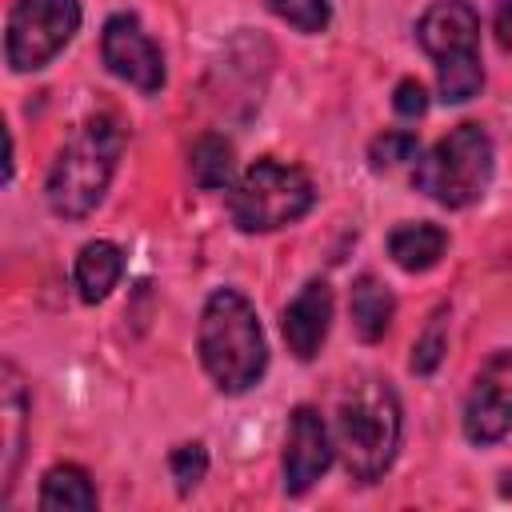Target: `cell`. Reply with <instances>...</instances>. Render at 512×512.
<instances>
[{
    "instance_id": "277c9868",
    "label": "cell",
    "mask_w": 512,
    "mask_h": 512,
    "mask_svg": "<svg viewBox=\"0 0 512 512\" xmlns=\"http://www.w3.org/2000/svg\"><path fill=\"white\" fill-rule=\"evenodd\" d=\"M492 168H496L492 136L480 124L464 120L448 136H440L424 156H416L412 188L436 200L440 208H468L488 192Z\"/></svg>"
},
{
    "instance_id": "52a82bcc",
    "label": "cell",
    "mask_w": 512,
    "mask_h": 512,
    "mask_svg": "<svg viewBox=\"0 0 512 512\" xmlns=\"http://www.w3.org/2000/svg\"><path fill=\"white\" fill-rule=\"evenodd\" d=\"M100 56H104V64H108L112 76H120L124 84H132V88L144 92V96L160 92L164 80H168L160 44L144 32V24H140L132 12H116V16L104 20Z\"/></svg>"
},
{
    "instance_id": "ba28073f",
    "label": "cell",
    "mask_w": 512,
    "mask_h": 512,
    "mask_svg": "<svg viewBox=\"0 0 512 512\" xmlns=\"http://www.w3.org/2000/svg\"><path fill=\"white\" fill-rule=\"evenodd\" d=\"M512 432V352H492L464 400V436L472 444H496Z\"/></svg>"
},
{
    "instance_id": "7402d4cb",
    "label": "cell",
    "mask_w": 512,
    "mask_h": 512,
    "mask_svg": "<svg viewBox=\"0 0 512 512\" xmlns=\"http://www.w3.org/2000/svg\"><path fill=\"white\" fill-rule=\"evenodd\" d=\"M420 156V144H416V136L412 132H384V136H376L372 144H368V160H372V168H396V164H408V160H416Z\"/></svg>"
},
{
    "instance_id": "5bb4252c",
    "label": "cell",
    "mask_w": 512,
    "mask_h": 512,
    "mask_svg": "<svg viewBox=\"0 0 512 512\" xmlns=\"http://www.w3.org/2000/svg\"><path fill=\"white\" fill-rule=\"evenodd\" d=\"M120 272H124V252L112 244V240H92L76 252V268H72V280H76V292L84 304H100L108 300V292L120 284Z\"/></svg>"
},
{
    "instance_id": "e0dca14e",
    "label": "cell",
    "mask_w": 512,
    "mask_h": 512,
    "mask_svg": "<svg viewBox=\"0 0 512 512\" xmlns=\"http://www.w3.org/2000/svg\"><path fill=\"white\" fill-rule=\"evenodd\" d=\"M232 168H236V160H232V144H228L220 132L200 136V140L192 144V152H188V172H192L196 188H204V192H220V188H228Z\"/></svg>"
},
{
    "instance_id": "d6986e66",
    "label": "cell",
    "mask_w": 512,
    "mask_h": 512,
    "mask_svg": "<svg viewBox=\"0 0 512 512\" xmlns=\"http://www.w3.org/2000/svg\"><path fill=\"white\" fill-rule=\"evenodd\" d=\"M444 352H448V308H436V312L428 316L424 332H420L416 344H412V360H408V368H412L416 376H432V372L440 368Z\"/></svg>"
},
{
    "instance_id": "5b68a950",
    "label": "cell",
    "mask_w": 512,
    "mask_h": 512,
    "mask_svg": "<svg viewBox=\"0 0 512 512\" xmlns=\"http://www.w3.org/2000/svg\"><path fill=\"white\" fill-rule=\"evenodd\" d=\"M316 204V188L304 168L284 160H256L228 192V216L240 232H276L308 216Z\"/></svg>"
},
{
    "instance_id": "4fadbf2b",
    "label": "cell",
    "mask_w": 512,
    "mask_h": 512,
    "mask_svg": "<svg viewBox=\"0 0 512 512\" xmlns=\"http://www.w3.org/2000/svg\"><path fill=\"white\" fill-rule=\"evenodd\" d=\"M444 248H448V232L440 224H432V220H408V224H400V228L388 232V256L404 272H428V268H436L440 256H444Z\"/></svg>"
},
{
    "instance_id": "44dd1931",
    "label": "cell",
    "mask_w": 512,
    "mask_h": 512,
    "mask_svg": "<svg viewBox=\"0 0 512 512\" xmlns=\"http://www.w3.org/2000/svg\"><path fill=\"white\" fill-rule=\"evenodd\" d=\"M168 468H172V480H176V488L180 492H192L204 476H208V448L200 444V440H192V444H180V448H172V456H168Z\"/></svg>"
},
{
    "instance_id": "30bf717a",
    "label": "cell",
    "mask_w": 512,
    "mask_h": 512,
    "mask_svg": "<svg viewBox=\"0 0 512 512\" xmlns=\"http://www.w3.org/2000/svg\"><path fill=\"white\" fill-rule=\"evenodd\" d=\"M416 40L436 64L456 56H480V16L468 0H436L416 20Z\"/></svg>"
},
{
    "instance_id": "603a6c76",
    "label": "cell",
    "mask_w": 512,
    "mask_h": 512,
    "mask_svg": "<svg viewBox=\"0 0 512 512\" xmlns=\"http://www.w3.org/2000/svg\"><path fill=\"white\" fill-rule=\"evenodd\" d=\"M392 108H396L400 116H408V120L424 116V112H428V92H424V84H420V80H400L396 92H392Z\"/></svg>"
},
{
    "instance_id": "ac0fdd59",
    "label": "cell",
    "mask_w": 512,
    "mask_h": 512,
    "mask_svg": "<svg viewBox=\"0 0 512 512\" xmlns=\"http://www.w3.org/2000/svg\"><path fill=\"white\" fill-rule=\"evenodd\" d=\"M436 80H440V100L444 104H468L484 88V64H480V56L440 60L436 64Z\"/></svg>"
},
{
    "instance_id": "ffe728a7",
    "label": "cell",
    "mask_w": 512,
    "mask_h": 512,
    "mask_svg": "<svg viewBox=\"0 0 512 512\" xmlns=\"http://www.w3.org/2000/svg\"><path fill=\"white\" fill-rule=\"evenodd\" d=\"M268 8L288 24L296 28L300 36H316L328 28L332 20V4L328 0H268Z\"/></svg>"
},
{
    "instance_id": "cb8c5ba5",
    "label": "cell",
    "mask_w": 512,
    "mask_h": 512,
    "mask_svg": "<svg viewBox=\"0 0 512 512\" xmlns=\"http://www.w3.org/2000/svg\"><path fill=\"white\" fill-rule=\"evenodd\" d=\"M492 28H496V44L500 48H512V0H496Z\"/></svg>"
},
{
    "instance_id": "3957f363",
    "label": "cell",
    "mask_w": 512,
    "mask_h": 512,
    "mask_svg": "<svg viewBox=\"0 0 512 512\" xmlns=\"http://www.w3.org/2000/svg\"><path fill=\"white\" fill-rule=\"evenodd\" d=\"M400 432H404V416H400V400L392 392L388 380H356L336 408V448L344 456V468L372 484L380 480L400 448Z\"/></svg>"
},
{
    "instance_id": "9a60e30c",
    "label": "cell",
    "mask_w": 512,
    "mask_h": 512,
    "mask_svg": "<svg viewBox=\"0 0 512 512\" xmlns=\"http://www.w3.org/2000/svg\"><path fill=\"white\" fill-rule=\"evenodd\" d=\"M348 312H352V328L364 344L384 340V332L392 328L396 316V296L388 292L384 280H376L372 272L352 280V296H348Z\"/></svg>"
},
{
    "instance_id": "9c48e42d",
    "label": "cell",
    "mask_w": 512,
    "mask_h": 512,
    "mask_svg": "<svg viewBox=\"0 0 512 512\" xmlns=\"http://www.w3.org/2000/svg\"><path fill=\"white\" fill-rule=\"evenodd\" d=\"M332 456H336V444H332L324 416L308 404L292 408L288 436H284V492L304 496L332 468Z\"/></svg>"
},
{
    "instance_id": "8fae6325",
    "label": "cell",
    "mask_w": 512,
    "mask_h": 512,
    "mask_svg": "<svg viewBox=\"0 0 512 512\" xmlns=\"http://www.w3.org/2000/svg\"><path fill=\"white\" fill-rule=\"evenodd\" d=\"M28 388L24 376L12 360L0 364V500L12 496L16 472L24 460V440H28Z\"/></svg>"
},
{
    "instance_id": "6da1fadb",
    "label": "cell",
    "mask_w": 512,
    "mask_h": 512,
    "mask_svg": "<svg viewBox=\"0 0 512 512\" xmlns=\"http://www.w3.org/2000/svg\"><path fill=\"white\" fill-rule=\"evenodd\" d=\"M196 348H200L204 372L228 396L256 388L260 376L268 372V340H264L260 316L248 304V296L236 288H216L204 300Z\"/></svg>"
},
{
    "instance_id": "2e32d148",
    "label": "cell",
    "mask_w": 512,
    "mask_h": 512,
    "mask_svg": "<svg viewBox=\"0 0 512 512\" xmlns=\"http://www.w3.org/2000/svg\"><path fill=\"white\" fill-rule=\"evenodd\" d=\"M40 508L44 512H92L96 484L80 464H52L40 480Z\"/></svg>"
},
{
    "instance_id": "8992f818",
    "label": "cell",
    "mask_w": 512,
    "mask_h": 512,
    "mask_svg": "<svg viewBox=\"0 0 512 512\" xmlns=\"http://www.w3.org/2000/svg\"><path fill=\"white\" fill-rule=\"evenodd\" d=\"M80 0H16L4 24V56L12 72L44 68L80 32Z\"/></svg>"
},
{
    "instance_id": "7c38bea8",
    "label": "cell",
    "mask_w": 512,
    "mask_h": 512,
    "mask_svg": "<svg viewBox=\"0 0 512 512\" xmlns=\"http://www.w3.org/2000/svg\"><path fill=\"white\" fill-rule=\"evenodd\" d=\"M332 328V288L328 280H308L284 308L280 332L296 360H312Z\"/></svg>"
},
{
    "instance_id": "7a4b0ae2",
    "label": "cell",
    "mask_w": 512,
    "mask_h": 512,
    "mask_svg": "<svg viewBox=\"0 0 512 512\" xmlns=\"http://www.w3.org/2000/svg\"><path fill=\"white\" fill-rule=\"evenodd\" d=\"M120 152H124V132L112 116L80 120L48 168V180H44L48 208L60 220H84L88 212H96V204L104 200L116 176Z\"/></svg>"
}]
</instances>
